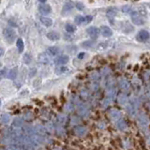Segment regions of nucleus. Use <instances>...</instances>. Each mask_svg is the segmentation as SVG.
I'll list each match as a JSON object with an SVG mask.
<instances>
[{"label":"nucleus","instance_id":"nucleus-1","mask_svg":"<svg viewBox=\"0 0 150 150\" xmlns=\"http://www.w3.org/2000/svg\"><path fill=\"white\" fill-rule=\"evenodd\" d=\"M3 36L8 44H12L16 39V32L11 27H6L3 30Z\"/></svg>","mask_w":150,"mask_h":150},{"label":"nucleus","instance_id":"nucleus-2","mask_svg":"<svg viewBox=\"0 0 150 150\" xmlns=\"http://www.w3.org/2000/svg\"><path fill=\"white\" fill-rule=\"evenodd\" d=\"M144 11L140 12H131V22L136 25H143L144 23H145V20L143 17Z\"/></svg>","mask_w":150,"mask_h":150},{"label":"nucleus","instance_id":"nucleus-3","mask_svg":"<svg viewBox=\"0 0 150 150\" xmlns=\"http://www.w3.org/2000/svg\"><path fill=\"white\" fill-rule=\"evenodd\" d=\"M150 39V34L147 30H141L136 35V40L139 42H145Z\"/></svg>","mask_w":150,"mask_h":150},{"label":"nucleus","instance_id":"nucleus-4","mask_svg":"<svg viewBox=\"0 0 150 150\" xmlns=\"http://www.w3.org/2000/svg\"><path fill=\"white\" fill-rule=\"evenodd\" d=\"M73 8H74V6H73V4H72V3H70V2L66 3V4L64 5L63 8H62V11H61V14H62L63 16H67L69 12H71V11H72V9H73Z\"/></svg>","mask_w":150,"mask_h":150},{"label":"nucleus","instance_id":"nucleus-5","mask_svg":"<svg viewBox=\"0 0 150 150\" xmlns=\"http://www.w3.org/2000/svg\"><path fill=\"white\" fill-rule=\"evenodd\" d=\"M69 57L68 55H60L58 56V57H56L54 59V64L56 65H59V66H63L65 64H67L69 62Z\"/></svg>","mask_w":150,"mask_h":150},{"label":"nucleus","instance_id":"nucleus-6","mask_svg":"<svg viewBox=\"0 0 150 150\" xmlns=\"http://www.w3.org/2000/svg\"><path fill=\"white\" fill-rule=\"evenodd\" d=\"M87 34L90 36L92 39H97L98 36V33H100V29L95 26H91L87 28Z\"/></svg>","mask_w":150,"mask_h":150},{"label":"nucleus","instance_id":"nucleus-7","mask_svg":"<svg viewBox=\"0 0 150 150\" xmlns=\"http://www.w3.org/2000/svg\"><path fill=\"white\" fill-rule=\"evenodd\" d=\"M100 33H101V35L103 37H105V38H110L112 36V30L111 29V28L109 26H105V25H103L100 27Z\"/></svg>","mask_w":150,"mask_h":150},{"label":"nucleus","instance_id":"nucleus-8","mask_svg":"<svg viewBox=\"0 0 150 150\" xmlns=\"http://www.w3.org/2000/svg\"><path fill=\"white\" fill-rule=\"evenodd\" d=\"M39 11L40 13L44 14V15H47V14L51 13L52 8H51V6L48 4H41L39 7Z\"/></svg>","mask_w":150,"mask_h":150},{"label":"nucleus","instance_id":"nucleus-9","mask_svg":"<svg viewBox=\"0 0 150 150\" xmlns=\"http://www.w3.org/2000/svg\"><path fill=\"white\" fill-rule=\"evenodd\" d=\"M46 37L48 38V40H50L52 41H57L60 40V34L55 31H51L49 33H47Z\"/></svg>","mask_w":150,"mask_h":150},{"label":"nucleus","instance_id":"nucleus-10","mask_svg":"<svg viewBox=\"0 0 150 150\" xmlns=\"http://www.w3.org/2000/svg\"><path fill=\"white\" fill-rule=\"evenodd\" d=\"M17 75H18V69L12 68L11 69L8 70V72L6 77L9 80H15L17 78Z\"/></svg>","mask_w":150,"mask_h":150},{"label":"nucleus","instance_id":"nucleus-11","mask_svg":"<svg viewBox=\"0 0 150 150\" xmlns=\"http://www.w3.org/2000/svg\"><path fill=\"white\" fill-rule=\"evenodd\" d=\"M40 23L46 27H50L53 25V20L51 18L47 17V16H42L40 17Z\"/></svg>","mask_w":150,"mask_h":150},{"label":"nucleus","instance_id":"nucleus-12","mask_svg":"<svg viewBox=\"0 0 150 150\" xmlns=\"http://www.w3.org/2000/svg\"><path fill=\"white\" fill-rule=\"evenodd\" d=\"M47 52H48L50 55L55 56V55L59 54V53H60V49L58 48V47H56V46H51V47H49V48H48Z\"/></svg>","mask_w":150,"mask_h":150},{"label":"nucleus","instance_id":"nucleus-13","mask_svg":"<svg viewBox=\"0 0 150 150\" xmlns=\"http://www.w3.org/2000/svg\"><path fill=\"white\" fill-rule=\"evenodd\" d=\"M16 47L19 53H23V50H25V42H23L22 39H18L16 40Z\"/></svg>","mask_w":150,"mask_h":150},{"label":"nucleus","instance_id":"nucleus-14","mask_svg":"<svg viewBox=\"0 0 150 150\" xmlns=\"http://www.w3.org/2000/svg\"><path fill=\"white\" fill-rule=\"evenodd\" d=\"M74 22L76 23L77 25H82V23H86V17H83L82 15H77L76 17L74 18Z\"/></svg>","mask_w":150,"mask_h":150},{"label":"nucleus","instance_id":"nucleus-15","mask_svg":"<svg viewBox=\"0 0 150 150\" xmlns=\"http://www.w3.org/2000/svg\"><path fill=\"white\" fill-rule=\"evenodd\" d=\"M23 62H25V64L26 65H29L31 62H32V56L29 54H25L23 56Z\"/></svg>","mask_w":150,"mask_h":150},{"label":"nucleus","instance_id":"nucleus-16","mask_svg":"<svg viewBox=\"0 0 150 150\" xmlns=\"http://www.w3.org/2000/svg\"><path fill=\"white\" fill-rule=\"evenodd\" d=\"M39 60H40V62L42 64H48L49 63V58L47 57V55L44 54H41L39 55Z\"/></svg>","mask_w":150,"mask_h":150},{"label":"nucleus","instance_id":"nucleus-17","mask_svg":"<svg viewBox=\"0 0 150 150\" xmlns=\"http://www.w3.org/2000/svg\"><path fill=\"white\" fill-rule=\"evenodd\" d=\"M65 29H66V31H67L68 33H73V32H75V30H76V27H75L73 25L67 23L66 26H65Z\"/></svg>","mask_w":150,"mask_h":150},{"label":"nucleus","instance_id":"nucleus-18","mask_svg":"<svg viewBox=\"0 0 150 150\" xmlns=\"http://www.w3.org/2000/svg\"><path fill=\"white\" fill-rule=\"evenodd\" d=\"M117 14V11L115 8H109L107 11V15L109 17H115Z\"/></svg>","mask_w":150,"mask_h":150},{"label":"nucleus","instance_id":"nucleus-19","mask_svg":"<svg viewBox=\"0 0 150 150\" xmlns=\"http://www.w3.org/2000/svg\"><path fill=\"white\" fill-rule=\"evenodd\" d=\"M0 121H1L2 123H8L9 121V116L7 114H3L0 116Z\"/></svg>","mask_w":150,"mask_h":150},{"label":"nucleus","instance_id":"nucleus-20","mask_svg":"<svg viewBox=\"0 0 150 150\" xmlns=\"http://www.w3.org/2000/svg\"><path fill=\"white\" fill-rule=\"evenodd\" d=\"M67 68L66 67H62V66H61L60 68H57L56 69V70H55V72H56V74H62V73H64V72H66L67 71Z\"/></svg>","mask_w":150,"mask_h":150},{"label":"nucleus","instance_id":"nucleus-21","mask_svg":"<svg viewBox=\"0 0 150 150\" xmlns=\"http://www.w3.org/2000/svg\"><path fill=\"white\" fill-rule=\"evenodd\" d=\"M93 43H94V41H92V40H87V41L83 42L82 45H83V47H86V48H90Z\"/></svg>","mask_w":150,"mask_h":150},{"label":"nucleus","instance_id":"nucleus-22","mask_svg":"<svg viewBox=\"0 0 150 150\" xmlns=\"http://www.w3.org/2000/svg\"><path fill=\"white\" fill-rule=\"evenodd\" d=\"M122 11L125 12V13H129V12H132V8L130 7H128V6H125L122 8Z\"/></svg>","mask_w":150,"mask_h":150},{"label":"nucleus","instance_id":"nucleus-23","mask_svg":"<svg viewBox=\"0 0 150 150\" xmlns=\"http://www.w3.org/2000/svg\"><path fill=\"white\" fill-rule=\"evenodd\" d=\"M139 146L141 147V150H148L146 147H145L144 143L143 140H140V145H139Z\"/></svg>","mask_w":150,"mask_h":150},{"label":"nucleus","instance_id":"nucleus-24","mask_svg":"<svg viewBox=\"0 0 150 150\" xmlns=\"http://www.w3.org/2000/svg\"><path fill=\"white\" fill-rule=\"evenodd\" d=\"M76 7H77V8L79 9V11H83V5L82 4V3H80V2H77L76 3Z\"/></svg>","mask_w":150,"mask_h":150},{"label":"nucleus","instance_id":"nucleus-25","mask_svg":"<svg viewBox=\"0 0 150 150\" xmlns=\"http://www.w3.org/2000/svg\"><path fill=\"white\" fill-rule=\"evenodd\" d=\"M86 23H89L93 20V17L90 15H87V16H86Z\"/></svg>","mask_w":150,"mask_h":150},{"label":"nucleus","instance_id":"nucleus-26","mask_svg":"<svg viewBox=\"0 0 150 150\" xmlns=\"http://www.w3.org/2000/svg\"><path fill=\"white\" fill-rule=\"evenodd\" d=\"M36 73V69H30V71H29V76L32 77V76H34V74Z\"/></svg>","mask_w":150,"mask_h":150},{"label":"nucleus","instance_id":"nucleus-27","mask_svg":"<svg viewBox=\"0 0 150 150\" xmlns=\"http://www.w3.org/2000/svg\"><path fill=\"white\" fill-rule=\"evenodd\" d=\"M4 54H5V50H4L3 48H1V47H0V57H1V56H3Z\"/></svg>","mask_w":150,"mask_h":150},{"label":"nucleus","instance_id":"nucleus-28","mask_svg":"<svg viewBox=\"0 0 150 150\" xmlns=\"http://www.w3.org/2000/svg\"><path fill=\"white\" fill-rule=\"evenodd\" d=\"M84 56V53H81V54H79V55H78V58H80V59H82L83 57Z\"/></svg>","mask_w":150,"mask_h":150},{"label":"nucleus","instance_id":"nucleus-29","mask_svg":"<svg viewBox=\"0 0 150 150\" xmlns=\"http://www.w3.org/2000/svg\"><path fill=\"white\" fill-rule=\"evenodd\" d=\"M135 149H136V150H141V147H140V146H138V145H136Z\"/></svg>","mask_w":150,"mask_h":150},{"label":"nucleus","instance_id":"nucleus-30","mask_svg":"<svg viewBox=\"0 0 150 150\" xmlns=\"http://www.w3.org/2000/svg\"><path fill=\"white\" fill-rule=\"evenodd\" d=\"M40 2H41V3H45L46 2V0H39Z\"/></svg>","mask_w":150,"mask_h":150},{"label":"nucleus","instance_id":"nucleus-31","mask_svg":"<svg viewBox=\"0 0 150 150\" xmlns=\"http://www.w3.org/2000/svg\"><path fill=\"white\" fill-rule=\"evenodd\" d=\"M2 67V63L1 62H0V68H1Z\"/></svg>","mask_w":150,"mask_h":150},{"label":"nucleus","instance_id":"nucleus-32","mask_svg":"<svg viewBox=\"0 0 150 150\" xmlns=\"http://www.w3.org/2000/svg\"><path fill=\"white\" fill-rule=\"evenodd\" d=\"M0 105H1V100H0Z\"/></svg>","mask_w":150,"mask_h":150}]
</instances>
